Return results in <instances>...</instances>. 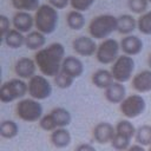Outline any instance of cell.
Wrapping results in <instances>:
<instances>
[{
	"label": "cell",
	"mask_w": 151,
	"mask_h": 151,
	"mask_svg": "<svg viewBox=\"0 0 151 151\" xmlns=\"http://www.w3.org/2000/svg\"><path fill=\"white\" fill-rule=\"evenodd\" d=\"M65 58V47L60 42H53L47 47L37 51L34 55L35 64L42 76L53 78L61 71V65Z\"/></svg>",
	"instance_id": "6da1fadb"
},
{
	"label": "cell",
	"mask_w": 151,
	"mask_h": 151,
	"mask_svg": "<svg viewBox=\"0 0 151 151\" xmlns=\"http://www.w3.org/2000/svg\"><path fill=\"white\" fill-rule=\"evenodd\" d=\"M59 22L58 9L50 4L41 5L34 14V26L37 31L44 34H51L57 29Z\"/></svg>",
	"instance_id": "7a4b0ae2"
},
{
	"label": "cell",
	"mask_w": 151,
	"mask_h": 151,
	"mask_svg": "<svg viewBox=\"0 0 151 151\" xmlns=\"http://www.w3.org/2000/svg\"><path fill=\"white\" fill-rule=\"evenodd\" d=\"M118 27V19L111 14H100L93 18L88 25V33L93 39L105 40Z\"/></svg>",
	"instance_id": "3957f363"
},
{
	"label": "cell",
	"mask_w": 151,
	"mask_h": 151,
	"mask_svg": "<svg viewBox=\"0 0 151 151\" xmlns=\"http://www.w3.org/2000/svg\"><path fill=\"white\" fill-rule=\"evenodd\" d=\"M137 129L129 119L119 120L116 124V133L111 145L117 151H126L131 146V140L136 136Z\"/></svg>",
	"instance_id": "277c9868"
},
{
	"label": "cell",
	"mask_w": 151,
	"mask_h": 151,
	"mask_svg": "<svg viewBox=\"0 0 151 151\" xmlns=\"http://www.w3.org/2000/svg\"><path fill=\"white\" fill-rule=\"evenodd\" d=\"M72 117L68 110L64 107H54L48 114H45L39 120V126L45 131H54L59 127H66L71 124Z\"/></svg>",
	"instance_id": "5b68a950"
},
{
	"label": "cell",
	"mask_w": 151,
	"mask_h": 151,
	"mask_svg": "<svg viewBox=\"0 0 151 151\" xmlns=\"http://www.w3.org/2000/svg\"><path fill=\"white\" fill-rule=\"evenodd\" d=\"M15 111H17V116L21 120L28 122V123L39 122L44 116L41 104L39 103V100L33 98H24L19 100L17 104Z\"/></svg>",
	"instance_id": "8992f818"
},
{
	"label": "cell",
	"mask_w": 151,
	"mask_h": 151,
	"mask_svg": "<svg viewBox=\"0 0 151 151\" xmlns=\"http://www.w3.org/2000/svg\"><path fill=\"white\" fill-rule=\"evenodd\" d=\"M28 93V85L20 78H13L2 84L0 88V100L2 103H11L24 98Z\"/></svg>",
	"instance_id": "52a82bcc"
},
{
	"label": "cell",
	"mask_w": 151,
	"mask_h": 151,
	"mask_svg": "<svg viewBox=\"0 0 151 151\" xmlns=\"http://www.w3.org/2000/svg\"><path fill=\"white\" fill-rule=\"evenodd\" d=\"M110 71L113 76L114 81H119V83L124 84V83L129 81L133 76L134 60L132 59V57L126 55V54L119 55L117 58V60L112 64Z\"/></svg>",
	"instance_id": "ba28073f"
},
{
	"label": "cell",
	"mask_w": 151,
	"mask_h": 151,
	"mask_svg": "<svg viewBox=\"0 0 151 151\" xmlns=\"http://www.w3.org/2000/svg\"><path fill=\"white\" fill-rule=\"evenodd\" d=\"M119 50L120 44L113 38H107L98 45L96 59L103 65H112L119 57Z\"/></svg>",
	"instance_id": "9c48e42d"
},
{
	"label": "cell",
	"mask_w": 151,
	"mask_h": 151,
	"mask_svg": "<svg viewBox=\"0 0 151 151\" xmlns=\"http://www.w3.org/2000/svg\"><path fill=\"white\" fill-rule=\"evenodd\" d=\"M146 109L145 99L140 94H130L119 104V110L127 119L139 117Z\"/></svg>",
	"instance_id": "30bf717a"
},
{
	"label": "cell",
	"mask_w": 151,
	"mask_h": 151,
	"mask_svg": "<svg viewBox=\"0 0 151 151\" xmlns=\"http://www.w3.org/2000/svg\"><path fill=\"white\" fill-rule=\"evenodd\" d=\"M28 94L31 98L37 100L47 99L52 94V85L47 80V77L35 74L28 79Z\"/></svg>",
	"instance_id": "8fae6325"
},
{
	"label": "cell",
	"mask_w": 151,
	"mask_h": 151,
	"mask_svg": "<svg viewBox=\"0 0 151 151\" xmlns=\"http://www.w3.org/2000/svg\"><path fill=\"white\" fill-rule=\"evenodd\" d=\"M73 51L81 57H92L96 55L98 45L96 44L94 39L92 37H78L72 41Z\"/></svg>",
	"instance_id": "7c38bea8"
},
{
	"label": "cell",
	"mask_w": 151,
	"mask_h": 151,
	"mask_svg": "<svg viewBox=\"0 0 151 151\" xmlns=\"http://www.w3.org/2000/svg\"><path fill=\"white\" fill-rule=\"evenodd\" d=\"M116 133V126H113L111 123L107 122H100L98 123L92 131L93 139L99 144H111L113 137Z\"/></svg>",
	"instance_id": "4fadbf2b"
},
{
	"label": "cell",
	"mask_w": 151,
	"mask_h": 151,
	"mask_svg": "<svg viewBox=\"0 0 151 151\" xmlns=\"http://www.w3.org/2000/svg\"><path fill=\"white\" fill-rule=\"evenodd\" d=\"M37 67L38 66L35 64V60L28 57H21L14 65V72L20 79H31L33 76H35Z\"/></svg>",
	"instance_id": "5bb4252c"
},
{
	"label": "cell",
	"mask_w": 151,
	"mask_h": 151,
	"mask_svg": "<svg viewBox=\"0 0 151 151\" xmlns=\"http://www.w3.org/2000/svg\"><path fill=\"white\" fill-rule=\"evenodd\" d=\"M61 72H64L65 74L70 76L73 79H77L84 73V64L79 58L68 55L63 61Z\"/></svg>",
	"instance_id": "9a60e30c"
},
{
	"label": "cell",
	"mask_w": 151,
	"mask_h": 151,
	"mask_svg": "<svg viewBox=\"0 0 151 151\" xmlns=\"http://www.w3.org/2000/svg\"><path fill=\"white\" fill-rule=\"evenodd\" d=\"M120 50L126 55H137L143 51V41L137 35H125L120 41Z\"/></svg>",
	"instance_id": "2e32d148"
},
{
	"label": "cell",
	"mask_w": 151,
	"mask_h": 151,
	"mask_svg": "<svg viewBox=\"0 0 151 151\" xmlns=\"http://www.w3.org/2000/svg\"><path fill=\"white\" fill-rule=\"evenodd\" d=\"M132 87L139 93L151 91V70H143L132 77Z\"/></svg>",
	"instance_id": "e0dca14e"
},
{
	"label": "cell",
	"mask_w": 151,
	"mask_h": 151,
	"mask_svg": "<svg viewBox=\"0 0 151 151\" xmlns=\"http://www.w3.org/2000/svg\"><path fill=\"white\" fill-rule=\"evenodd\" d=\"M12 24L14 28L21 33H29L34 26V17H32L29 12H17L13 17Z\"/></svg>",
	"instance_id": "ac0fdd59"
},
{
	"label": "cell",
	"mask_w": 151,
	"mask_h": 151,
	"mask_svg": "<svg viewBox=\"0 0 151 151\" xmlns=\"http://www.w3.org/2000/svg\"><path fill=\"white\" fill-rule=\"evenodd\" d=\"M105 98L107 101L112 104H120L126 98V90L123 83L113 81L106 90H105Z\"/></svg>",
	"instance_id": "d6986e66"
},
{
	"label": "cell",
	"mask_w": 151,
	"mask_h": 151,
	"mask_svg": "<svg viewBox=\"0 0 151 151\" xmlns=\"http://www.w3.org/2000/svg\"><path fill=\"white\" fill-rule=\"evenodd\" d=\"M50 140L53 144V146L58 149H64L71 144L72 137H71L70 131L66 127H59L51 132Z\"/></svg>",
	"instance_id": "ffe728a7"
},
{
	"label": "cell",
	"mask_w": 151,
	"mask_h": 151,
	"mask_svg": "<svg viewBox=\"0 0 151 151\" xmlns=\"http://www.w3.org/2000/svg\"><path fill=\"white\" fill-rule=\"evenodd\" d=\"M93 85L98 88H103V90H106L113 81V76L111 73V71L109 70H105V68H100V70H97L93 74H92V78H91Z\"/></svg>",
	"instance_id": "44dd1931"
},
{
	"label": "cell",
	"mask_w": 151,
	"mask_h": 151,
	"mask_svg": "<svg viewBox=\"0 0 151 151\" xmlns=\"http://www.w3.org/2000/svg\"><path fill=\"white\" fill-rule=\"evenodd\" d=\"M46 34L39 32V31H31L25 39V46L28 50L32 51H39L41 48H44L45 44H46Z\"/></svg>",
	"instance_id": "7402d4cb"
},
{
	"label": "cell",
	"mask_w": 151,
	"mask_h": 151,
	"mask_svg": "<svg viewBox=\"0 0 151 151\" xmlns=\"http://www.w3.org/2000/svg\"><path fill=\"white\" fill-rule=\"evenodd\" d=\"M118 19V27L117 31L120 34L129 35L137 28V20L130 14H123L117 18Z\"/></svg>",
	"instance_id": "603a6c76"
},
{
	"label": "cell",
	"mask_w": 151,
	"mask_h": 151,
	"mask_svg": "<svg viewBox=\"0 0 151 151\" xmlns=\"http://www.w3.org/2000/svg\"><path fill=\"white\" fill-rule=\"evenodd\" d=\"M66 24L68 26V28L73 29V31H79L85 26V17L83 14V12L79 11H70L66 15Z\"/></svg>",
	"instance_id": "cb8c5ba5"
},
{
	"label": "cell",
	"mask_w": 151,
	"mask_h": 151,
	"mask_svg": "<svg viewBox=\"0 0 151 151\" xmlns=\"http://www.w3.org/2000/svg\"><path fill=\"white\" fill-rule=\"evenodd\" d=\"M25 39L26 37L24 35V33H21L15 28H12L4 38V41L11 48H19L22 45H25Z\"/></svg>",
	"instance_id": "d4e9b609"
},
{
	"label": "cell",
	"mask_w": 151,
	"mask_h": 151,
	"mask_svg": "<svg viewBox=\"0 0 151 151\" xmlns=\"http://www.w3.org/2000/svg\"><path fill=\"white\" fill-rule=\"evenodd\" d=\"M19 133V126L14 120H2L0 124V134L6 139H12Z\"/></svg>",
	"instance_id": "484cf974"
},
{
	"label": "cell",
	"mask_w": 151,
	"mask_h": 151,
	"mask_svg": "<svg viewBox=\"0 0 151 151\" xmlns=\"http://www.w3.org/2000/svg\"><path fill=\"white\" fill-rule=\"evenodd\" d=\"M134 138L137 144L143 146H151V125L144 124L137 127Z\"/></svg>",
	"instance_id": "4316f807"
},
{
	"label": "cell",
	"mask_w": 151,
	"mask_h": 151,
	"mask_svg": "<svg viewBox=\"0 0 151 151\" xmlns=\"http://www.w3.org/2000/svg\"><path fill=\"white\" fill-rule=\"evenodd\" d=\"M12 6L18 9V12H33L41 5L40 0H12Z\"/></svg>",
	"instance_id": "83f0119b"
},
{
	"label": "cell",
	"mask_w": 151,
	"mask_h": 151,
	"mask_svg": "<svg viewBox=\"0 0 151 151\" xmlns=\"http://www.w3.org/2000/svg\"><path fill=\"white\" fill-rule=\"evenodd\" d=\"M137 28L144 35H151V11H147L137 19Z\"/></svg>",
	"instance_id": "f1b7e54d"
},
{
	"label": "cell",
	"mask_w": 151,
	"mask_h": 151,
	"mask_svg": "<svg viewBox=\"0 0 151 151\" xmlns=\"http://www.w3.org/2000/svg\"><path fill=\"white\" fill-rule=\"evenodd\" d=\"M147 5L149 0H127L129 9L136 14H143L147 12Z\"/></svg>",
	"instance_id": "f546056e"
},
{
	"label": "cell",
	"mask_w": 151,
	"mask_h": 151,
	"mask_svg": "<svg viewBox=\"0 0 151 151\" xmlns=\"http://www.w3.org/2000/svg\"><path fill=\"white\" fill-rule=\"evenodd\" d=\"M73 81H74L73 78H71V77L67 76V74H65V73L61 72V71L58 73V76L54 77V83H55V85H57L59 88H63V90L70 88V87L72 86Z\"/></svg>",
	"instance_id": "4dcf8cb0"
},
{
	"label": "cell",
	"mask_w": 151,
	"mask_h": 151,
	"mask_svg": "<svg viewBox=\"0 0 151 151\" xmlns=\"http://www.w3.org/2000/svg\"><path fill=\"white\" fill-rule=\"evenodd\" d=\"M96 0H70V5L74 11L86 12L92 7Z\"/></svg>",
	"instance_id": "1f68e13d"
},
{
	"label": "cell",
	"mask_w": 151,
	"mask_h": 151,
	"mask_svg": "<svg viewBox=\"0 0 151 151\" xmlns=\"http://www.w3.org/2000/svg\"><path fill=\"white\" fill-rule=\"evenodd\" d=\"M0 29H1V38L2 39L12 29L11 28V21H9V19L6 15H4V14L0 15Z\"/></svg>",
	"instance_id": "d6a6232c"
},
{
	"label": "cell",
	"mask_w": 151,
	"mask_h": 151,
	"mask_svg": "<svg viewBox=\"0 0 151 151\" xmlns=\"http://www.w3.org/2000/svg\"><path fill=\"white\" fill-rule=\"evenodd\" d=\"M48 4L55 9H64L68 6L70 0H48Z\"/></svg>",
	"instance_id": "836d02e7"
},
{
	"label": "cell",
	"mask_w": 151,
	"mask_h": 151,
	"mask_svg": "<svg viewBox=\"0 0 151 151\" xmlns=\"http://www.w3.org/2000/svg\"><path fill=\"white\" fill-rule=\"evenodd\" d=\"M74 151H97V150H96V147H94L93 145H91V144L81 143V144H79V145L76 147Z\"/></svg>",
	"instance_id": "e575fe53"
},
{
	"label": "cell",
	"mask_w": 151,
	"mask_h": 151,
	"mask_svg": "<svg viewBox=\"0 0 151 151\" xmlns=\"http://www.w3.org/2000/svg\"><path fill=\"white\" fill-rule=\"evenodd\" d=\"M126 151H147V150H145L144 149V146L143 145H139V144H133V145H131Z\"/></svg>",
	"instance_id": "d590c367"
},
{
	"label": "cell",
	"mask_w": 151,
	"mask_h": 151,
	"mask_svg": "<svg viewBox=\"0 0 151 151\" xmlns=\"http://www.w3.org/2000/svg\"><path fill=\"white\" fill-rule=\"evenodd\" d=\"M147 64H149V67L151 70V53L149 54V58H147Z\"/></svg>",
	"instance_id": "8d00e7d4"
},
{
	"label": "cell",
	"mask_w": 151,
	"mask_h": 151,
	"mask_svg": "<svg viewBox=\"0 0 151 151\" xmlns=\"http://www.w3.org/2000/svg\"><path fill=\"white\" fill-rule=\"evenodd\" d=\"M147 151H151V146H149V150Z\"/></svg>",
	"instance_id": "74e56055"
},
{
	"label": "cell",
	"mask_w": 151,
	"mask_h": 151,
	"mask_svg": "<svg viewBox=\"0 0 151 151\" xmlns=\"http://www.w3.org/2000/svg\"><path fill=\"white\" fill-rule=\"evenodd\" d=\"M149 2H151V0H149Z\"/></svg>",
	"instance_id": "f35d334b"
}]
</instances>
